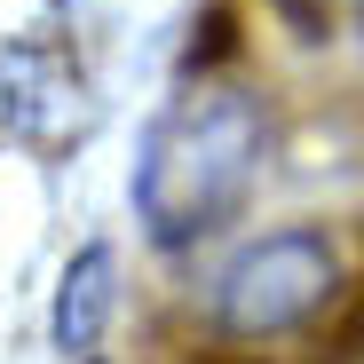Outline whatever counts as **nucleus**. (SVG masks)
<instances>
[{"mask_svg": "<svg viewBox=\"0 0 364 364\" xmlns=\"http://www.w3.org/2000/svg\"><path fill=\"white\" fill-rule=\"evenodd\" d=\"M262 159H269V103L262 95H246V87L174 95L151 119V135L135 151V174H127L143 237L159 254H182L198 237H214L254 198Z\"/></svg>", "mask_w": 364, "mask_h": 364, "instance_id": "1", "label": "nucleus"}, {"mask_svg": "<svg viewBox=\"0 0 364 364\" xmlns=\"http://www.w3.org/2000/svg\"><path fill=\"white\" fill-rule=\"evenodd\" d=\"M341 293V254L333 237L293 222V230H269L254 246H237L206 293V309L230 341H277L293 325H309L325 301Z\"/></svg>", "mask_w": 364, "mask_h": 364, "instance_id": "2", "label": "nucleus"}, {"mask_svg": "<svg viewBox=\"0 0 364 364\" xmlns=\"http://www.w3.org/2000/svg\"><path fill=\"white\" fill-rule=\"evenodd\" d=\"M0 119H9V135H24V143H64L87 119L80 64L64 48H48V40L0 48Z\"/></svg>", "mask_w": 364, "mask_h": 364, "instance_id": "3", "label": "nucleus"}, {"mask_svg": "<svg viewBox=\"0 0 364 364\" xmlns=\"http://www.w3.org/2000/svg\"><path fill=\"white\" fill-rule=\"evenodd\" d=\"M111 309H119V254L95 237V246H80V254L64 262V277H55L48 341L80 364V356H95V341L111 333Z\"/></svg>", "mask_w": 364, "mask_h": 364, "instance_id": "4", "label": "nucleus"}, {"mask_svg": "<svg viewBox=\"0 0 364 364\" xmlns=\"http://www.w3.org/2000/svg\"><path fill=\"white\" fill-rule=\"evenodd\" d=\"M277 16L293 24V40H325V0H277Z\"/></svg>", "mask_w": 364, "mask_h": 364, "instance_id": "5", "label": "nucleus"}, {"mask_svg": "<svg viewBox=\"0 0 364 364\" xmlns=\"http://www.w3.org/2000/svg\"><path fill=\"white\" fill-rule=\"evenodd\" d=\"M356 40H364V0H356Z\"/></svg>", "mask_w": 364, "mask_h": 364, "instance_id": "6", "label": "nucleus"}, {"mask_svg": "<svg viewBox=\"0 0 364 364\" xmlns=\"http://www.w3.org/2000/svg\"><path fill=\"white\" fill-rule=\"evenodd\" d=\"M80 364H95V356H80Z\"/></svg>", "mask_w": 364, "mask_h": 364, "instance_id": "7", "label": "nucleus"}]
</instances>
